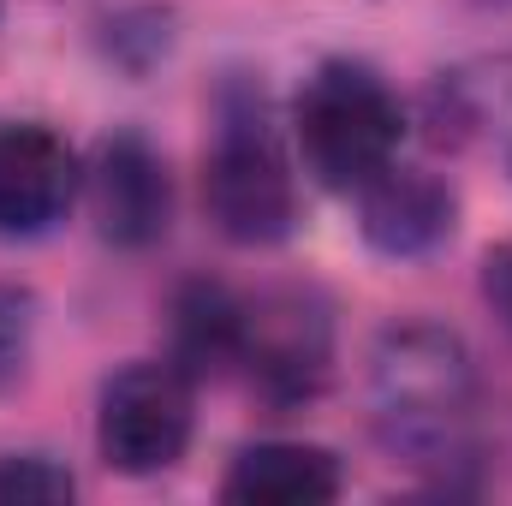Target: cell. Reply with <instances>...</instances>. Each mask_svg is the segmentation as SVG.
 Here are the masks:
<instances>
[{
    "label": "cell",
    "mask_w": 512,
    "mask_h": 506,
    "mask_svg": "<svg viewBox=\"0 0 512 506\" xmlns=\"http://www.w3.org/2000/svg\"><path fill=\"white\" fill-rule=\"evenodd\" d=\"M477 364L441 322H393L370 352V417L393 459L459 465L471 453Z\"/></svg>",
    "instance_id": "1"
},
{
    "label": "cell",
    "mask_w": 512,
    "mask_h": 506,
    "mask_svg": "<svg viewBox=\"0 0 512 506\" xmlns=\"http://www.w3.org/2000/svg\"><path fill=\"white\" fill-rule=\"evenodd\" d=\"M203 209L227 245H280L298 221V179L251 84H227L215 102V137L203 149Z\"/></svg>",
    "instance_id": "2"
},
{
    "label": "cell",
    "mask_w": 512,
    "mask_h": 506,
    "mask_svg": "<svg viewBox=\"0 0 512 506\" xmlns=\"http://www.w3.org/2000/svg\"><path fill=\"white\" fill-rule=\"evenodd\" d=\"M292 137L310 179L352 197L387 161H399L405 108L364 60H322L292 102Z\"/></svg>",
    "instance_id": "3"
},
{
    "label": "cell",
    "mask_w": 512,
    "mask_h": 506,
    "mask_svg": "<svg viewBox=\"0 0 512 506\" xmlns=\"http://www.w3.org/2000/svg\"><path fill=\"white\" fill-rule=\"evenodd\" d=\"M197 435V381L173 358H137L102 381L96 453L120 477H161Z\"/></svg>",
    "instance_id": "4"
},
{
    "label": "cell",
    "mask_w": 512,
    "mask_h": 506,
    "mask_svg": "<svg viewBox=\"0 0 512 506\" xmlns=\"http://www.w3.org/2000/svg\"><path fill=\"white\" fill-rule=\"evenodd\" d=\"M239 370L280 411L322 399V387L334 381V310H328V298L316 286H268V292L245 298Z\"/></svg>",
    "instance_id": "5"
},
{
    "label": "cell",
    "mask_w": 512,
    "mask_h": 506,
    "mask_svg": "<svg viewBox=\"0 0 512 506\" xmlns=\"http://www.w3.org/2000/svg\"><path fill=\"white\" fill-rule=\"evenodd\" d=\"M84 203H90L96 233L114 251H149V245H161L167 227H173V179H167V161L137 131L102 137L96 155H90V167H84Z\"/></svg>",
    "instance_id": "6"
},
{
    "label": "cell",
    "mask_w": 512,
    "mask_h": 506,
    "mask_svg": "<svg viewBox=\"0 0 512 506\" xmlns=\"http://www.w3.org/2000/svg\"><path fill=\"white\" fill-rule=\"evenodd\" d=\"M84 191V161L54 126H0V239L54 233Z\"/></svg>",
    "instance_id": "7"
},
{
    "label": "cell",
    "mask_w": 512,
    "mask_h": 506,
    "mask_svg": "<svg viewBox=\"0 0 512 506\" xmlns=\"http://www.w3.org/2000/svg\"><path fill=\"white\" fill-rule=\"evenodd\" d=\"M352 197H358V227H364L370 251L393 256V262L441 251L453 239V227H459V197L429 167L387 161L382 173L370 185H358Z\"/></svg>",
    "instance_id": "8"
},
{
    "label": "cell",
    "mask_w": 512,
    "mask_h": 506,
    "mask_svg": "<svg viewBox=\"0 0 512 506\" xmlns=\"http://www.w3.org/2000/svg\"><path fill=\"white\" fill-rule=\"evenodd\" d=\"M346 471L328 447L316 441H256L245 447L227 477H221V501L233 506H322L340 495Z\"/></svg>",
    "instance_id": "9"
},
{
    "label": "cell",
    "mask_w": 512,
    "mask_h": 506,
    "mask_svg": "<svg viewBox=\"0 0 512 506\" xmlns=\"http://www.w3.org/2000/svg\"><path fill=\"white\" fill-rule=\"evenodd\" d=\"M245 298L221 280H185L173 292V364L191 381L239 370Z\"/></svg>",
    "instance_id": "10"
},
{
    "label": "cell",
    "mask_w": 512,
    "mask_h": 506,
    "mask_svg": "<svg viewBox=\"0 0 512 506\" xmlns=\"http://www.w3.org/2000/svg\"><path fill=\"white\" fill-rule=\"evenodd\" d=\"M72 495H78V483L54 453H6L0 459V506H60Z\"/></svg>",
    "instance_id": "11"
},
{
    "label": "cell",
    "mask_w": 512,
    "mask_h": 506,
    "mask_svg": "<svg viewBox=\"0 0 512 506\" xmlns=\"http://www.w3.org/2000/svg\"><path fill=\"white\" fill-rule=\"evenodd\" d=\"M30 340H36V298L24 286L0 280V393L18 387L30 370Z\"/></svg>",
    "instance_id": "12"
},
{
    "label": "cell",
    "mask_w": 512,
    "mask_h": 506,
    "mask_svg": "<svg viewBox=\"0 0 512 506\" xmlns=\"http://www.w3.org/2000/svg\"><path fill=\"white\" fill-rule=\"evenodd\" d=\"M483 304L495 310V322L512 334V239H501L483 256Z\"/></svg>",
    "instance_id": "13"
},
{
    "label": "cell",
    "mask_w": 512,
    "mask_h": 506,
    "mask_svg": "<svg viewBox=\"0 0 512 506\" xmlns=\"http://www.w3.org/2000/svg\"><path fill=\"white\" fill-rule=\"evenodd\" d=\"M0 6H6V0H0Z\"/></svg>",
    "instance_id": "14"
}]
</instances>
